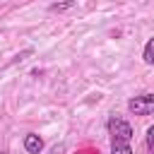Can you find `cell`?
<instances>
[{"label":"cell","mask_w":154,"mask_h":154,"mask_svg":"<svg viewBox=\"0 0 154 154\" xmlns=\"http://www.w3.org/2000/svg\"><path fill=\"white\" fill-rule=\"evenodd\" d=\"M142 60H144L147 65H152V67H154V36L144 43V48H142Z\"/></svg>","instance_id":"277c9868"},{"label":"cell","mask_w":154,"mask_h":154,"mask_svg":"<svg viewBox=\"0 0 154 154\" xmlns=\"http://www.w3.org/2000/svg\"><path fill=\"white\" fill-rule=\"evenodd\" d=\"M22 144H24V149H26L29 154H41V149H43V140H41L36 132H26Z\"/></svg>","instance_id":"3957f363"},{"label":"cell","mask_w":154,"mask_h":154,"mask_svg":"<svg viewBox=\"0 0 154 154\" xmlns=\"http://www.w3.org/2000/svg\"><path fill=\"white\" fill-rule=\"evenodd\" d=\"M147 152L154 154V125L147 128Z\"/></svg>","instance_id":"8992f818"},{"label":"cell","mask_w":154,"mask_h":154,"mask_svg":"<svg viewBox=\"0 0 154 154\" xmlns=\"http://www.w3.org/2000/svg\"><path fill=\"white\" fill-rule=\"evenodd\" d=\"M75 5H77V0H60V2H53L48 10H51V12H65V10L75 7Z\"/></svg>","instance_id":"5b68a950"},{"label":"cell","mask_w":154,"mask_h":154,"mask_svg":"<svg viewBox=\"0 0 154 154\" xmlns=\"http://www.w3.org/2000/svg\"><path fill=\"white\" fill-rule=\"evenodd\" d=\"M108 137H111V154H132V125L118 116H111L108 123Z\"/></svg>","instance_id":"6da1fadb"},{"label":"cell","mask_w":154,"mask_h":154,"mask_svg":"<svg viewBox=\"0 0 154 154\" xmlns=\"http://www.w3.org/2000/svg\"><path fill=\"white\" fill-rule=\"evenodd\" d=\"M48 154H65V144H53Z\"/></svg>","instance_id":"52a82bcc"},{"label":"cell","mask_w":154,"mask_h":154,"mask_svg":"<svg viewBox=\"0 0 154 154\" xmlns=\"http://www.w3.org/2000/svg\"><path fill=\"white\" fill-rule=\"evenodd\" d=\"M128 111L135 113V116H154V91L132 96L128 101Z\"/></svg>","instance_id":"7a4b0ae2"}]
</instances>
